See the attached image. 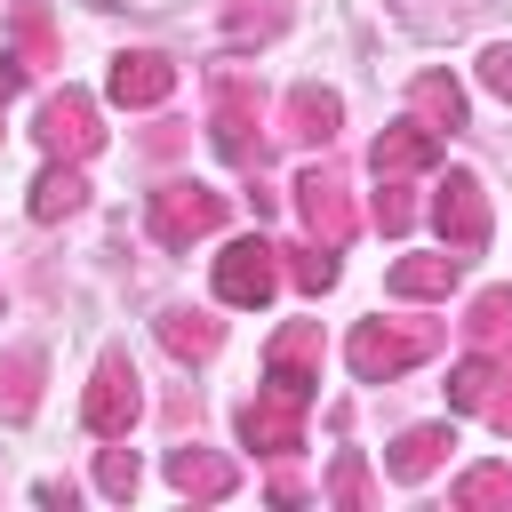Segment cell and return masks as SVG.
I'll use <instances>...</instances> for the list:
<instances>
[{
  "mask_svg": "<svg viewBox=\"0 0 512 512\" xmlns=\"http://www.w3.org/2000/svg\"><path fill=\"white\" fill-rule=\"evenodd\" d=\"M496 496H512V472H496V464H488V472H472V480L456 488V504H496Z\"/></svg>",
  "mask_w": 512,
  "mask_h": 512,
  "instance_id": "d4e9b609",
  "label": "cell"
},
{
  "mask_svg": "<svg viewBox=\"0 0 512 512\" xmlns=\"http://www.w3.org/2000/svg\"><path fill=\"white\" fill-rule=\"evenodd\" d=\"M408 96H416V112H424V128H440V136H448L456 120H464V88H456L448 72H424V80H416Z\"/></svg>",
  "mask_w": 512,
  "mask_h": 512,
  "instance_id": "2e32d148",
  "label": "cell"
},
{
  "mask_svg": "<svg viewBox=\"0 0 512 512\" xmlns=\"http://www.w3.org/2000/svg\"><path fill=\"white\" fill-rule=\"evenodd\" d=\"M40 144H48V152H64V160H88V152L104 144V128H96V104H88L80 88L48 96V104H40Z\"/></svg>",
  "mask_w": 512,
  "mask_h": 512,
  "instance_id": "52a82bcc",
  "label": "cell"
},
{
  "mask_svg": "<svg viewBox=\"0 0 512 512\" xmlns=\"http://www.w3.org/2000/svg\"><path fill=\"white\" fill-rule=\"evenodd\" d=\"M136 408H144V392H136V368L112 352V360H96V384H88V400H80V416H88V432L96 440H120L128 424H136Z\"/></svg>",
  "mask_w": 512,
  "mask_h": 512,
  "instance_id": "277c9868",
  "label": "cell"
},
{
  "mask_svg": "<svg viewBox=\"0 0 512 512\" xmlns=\"http://www.w3.org/2000/svg\"><path fill=\"white\" fill-rule=\"evenodd\" d=\"M440 448H448V424H416V432H400L392 472H400V480H424V472L440 464Z\"/></svg>",
  "mask_w": 512,
  "mask_h": 512,
  "instance_id": "ac0fdd59",
  "label": "cell"
},
{
  "mask_svg": "<svg viewBox=\"0 0 512 512\" xmlns=\"http://www.w3.org/2000/svg\"><path fill=\"white\" fill-rule=\"evenodd\" d=\"M432 352V328H384V320H360L352 328V344H344V360H352V376L360 384H392L408 360H424Z\"/></svg>",
  "mask_w": 512,
  "mask_h": 512,
  "instance_id": "6da1fadb",
  "label": "cell"
},
{
  "mask_svg": "<svg viewBox=\"0 0 512 512\" xmlns=\"http://www.w3.org/2000/svg\"><path fill=\"white\" fill-rule=\"evenodd\" d=\"M296 208H304V224H312L320 248H344V240L360 232V216H352V200H344V184H336L328 168H304V176H296Z\"/></svg>",
  "mask_w": 512,
  "mask_h": 512,
  "instance_id": "8992f818",
  "label": "cell"
},
{
  "mask_svg": "<svg viewBox=\"0 0 512 512\" xmlns=\"http://www.w3.org/2000/svg\"><path fill=\"white\" fill-rule=\"evenodd\" d=\"M160 344H168L176 360H200V352H216V320H200V312H168V320H160Z\"/></svg>",
  "mask_w": 512,
  "mask_h": 512,
  "instance_id": "d6986e66",
  "label": "cell"
},
{
  "mask_svg": "<svg viewBox=\"0 0 512 512\" xmlns=\"http://www.w3.org/2000/svg\"><path fill=\"white\" fill-rule=\"evenodd\" d=\"M16 88H24V56H16V48H0V104H8Z\"/></svg>",
  "mask_w": 512,
  "mask_h": 512,
  "instance_id": "4316f807",
  "label": "cell"
},
{
  "mask_svg": "<svg viewBox=\"0 0 512 512\" xmlns=\"http://www.w3.org/2000/svg\"><path fill=\"white\" fill-rule=\"evenodd\" d=\"M336 120H344V104H336L328 88H296V96H288V136L328 144V136H336Z\"/></svg>",
  "mask_w": 512,
  "mask_h": 512,
  "instance_id": "9a60e30c",
  "label": "cell"
},
{
  "mask_svg": "<svg viewBox=\"0 0 512 512\" xmlns=\"http://www.w3.org/2000/svg\"><path fill=\"white\" fill-rule=\"evenodd\" d=\"M480 80H488L496 96H512V48H488V56H480Z\"/></svg>",
  "mask_w": 512,
  "mask_h": 512,
  "instance_id": "484cf974",
  "label": "cell"
},
{
  "mask_svg": "<svg viewBox=\"0 0 512 512\" xmlns=\"http://www.w3.org/2000/svg\"><path fill=\"white\" fill-rule=\"evenodd\" d=\"M32 376H40V352H8V368H0V416L8 424L32 416Z\"/></svg>",
  "mask_w": 512,
  "mask_h": 512,
  "instance_id": "44dd1931",
  "label": "cell"
},
{
  "mask_svg": "<svg viewBox=\"0 0 512 512\" xmlns=\"http://www.w3.org/2000/svg\"><path fill=\"white\" fill-rule=\"evenodd\" d=\"M168 88H176V64H168V56H152V48H136V56H120V64H112V104H128V112L160 104Z\"/></svg>",
  "mask_w": 512,
  "mask_h": 512,
  "instance_id": "30bf717a",
  "label": "cell"
},
{
  "mask_svg": "<svg viewBox=\"0 0 512 512\" xmlns=\"http://www.w3.org/2000/svg\"><path fill=\"white\" fill-rule=\"evenodd\" d=\"M488 392H496V360H488V352H472V360L448 376V408H464V416H472V408H488Z\"/></svg>",
  "mask_w": 512,
  "mask_h": 512,
  "instance_id": "ffe728a7",
  "label": "cell"
},
{
  "mask_svg": "<svg viewBox=\"0 0 512 512\" xmlns=\"http://www.w3.org/2000/svg\"><path fill=\"white\" fill-rule=\"evenodd\" d=\"M496 432H512V376H504V392H488V408H480Z\"/></svg>",
  "mask_w": 512,
  "mask_h": 512,
  "instance_id": "83f0119b",
  "label": "cell"
},
{
  "mask_svg": "<svg viewBox=\"0 0 512 512\" xmlns=\"http://www.w3.org/2000/svg\"><path fill=\"white\" fill-rule=\"evenodd\" d=\"M288 272H296V288H312V296H320V288L336 280V248H296V264H288Z\"/></svg>",
  "mask_w": 512,
  "mask_h": 512,
  "instance_id": "7402d4cb",
  "label": "cell"
},
{
  "mask_svg": "<svg viewBox=\"0 0 512 512\" xmlns=\"http://www.w3.org/2000/svg\"><path fill=\"white\" fill-rule=\"evenodd\" d=\"M464 336H472V352L504 360V352H512V288H488V296H472V320H464Z\"/></svg>",
  "mask_w": 512,
  "mask_h": 512,
  "instance_id": "7c38bea8",
  "label": "cell"
},
{
  "mask_svg": "<svg viewBox=\"0 0 512 512\" xmlns=\"http://www.w3.org/2000/svg\"><path fill=\"white\" fill-rule=\"evenodd\" d=\"M456 272H464L456 248H440V256H408V264H392V296H448Z\"/></svg>",
  "mask_w": 512,
  "mask_h": 512,
  "instance_id": "4fadbf2b",
  "label": "cell"
},
{
  "mask_svg": "<svg viewBox=\"0 0 512 512\" xmlns=\"http://www.w3.org/2000/svg\"><path fill=\"white\" fill-rule=\"evenodd\" d=\"M216 224H224V192H208V184H160L152 192V232L168 248H184V240H200Z\"/></svg>",
  "mask_w": 512,
  "mask_h": 512,
  "instance_id": "3957f363",
  "label": "cell"
},
{
  "mask_svg": "<svg viewBox=\"0 0 512 512\" xmlns=\"http://www.w3.org/2000/svg\"><path fill=\"white\" fill-rule=\"evenodd\" d=\"M432 224H440V248L480 256V240H488V192H480L464 168L440 176V184H432Z\"/></svg>",
  "mask_w": 512,
  "mask_h": 512,
  "instance_id": "7a4b0ae2",
  "label": "cell"
},
{
  "mask_svg": "<svg viewBox=\"0 0 512 512\" xmlns=\"http://www.w3.org/2000/svg\"><path fill=\"white\" fill-rule=\"evenodd\" d=\"M376 224H384V232H408V224H416V208H408L400 176H384V192H376Z\"/></svg>",
  "mask_w": 512,
  "mask_h": 512,
  "instance_id": "cb8c5ba5",
  "label": "cell"
},
{
  "mask_svg": "<svg viewBox=\"0 0 512 512\" xmlns=\"http://www.w3.org/2000/svg\"><path fill=\"white\" fill-rule=\"evenodd\" d=\"M96 488H104V496H128V488H136V456H128V448H104V456H96Z\"/></svg>",
  "mask_w": 512,
  "mask_h": 512,
  "instance_id": "603a6c76",
  "label": "cell"
},
{
  "mask_svg": "<svg viewBox=\"0 0 512 512\" xmlns=\"http://www.w3.org/2000/svg\"><path fill=\"white\" fill-rule=\"evenodd\" d=\"M168 480H176L184 496H208V504L232 496V464H224V456H200V448H176V456H168Z\"/></svg>",
  "mask_w": 512,
  "mask_h": 512,
  "instance_id": "5bb4252c",
  "label": "cell"
},
{
  "mask_svg": "<svg viewBox=\"0 0 512 512\" xmlns=\"http://www.w3.org/2000/svg\"><path fill=\"white\" fill-rule=\"evenodd\" d=\"M80 192H88L80 160H72V168H40V184H32V216H40V224H56L64 208H80Z\"/></svg>",
  "mask_w": 512,
  "mask_h": 512,
  "instance_id": "e0dca14e",
  "label": "cell"
},
{
  "mask_svg": "<svg viewBox=\"0 0 512 512\" xmlns=\"http://www.w3.org/2000/svg\"><path fill=\"white\" fill-rule=\"evenodd\" d=\"M432 160H440V128H424V120L376 136V176H416V168H432Z\"/></svg>",
  "mask_w": 512,
  "mask_h": 512,
  "instance_id": "8fae6325",
  "label": "cell"
},
{
  "mask_svg": "<svg viewBox=\"0 0 512 512\" xmlns=\"http://www.w3.org/2000/svg\"><path fill=\"white\" fill-rule=\"evenodd\" d=\"M272 288H280V248L272 240H232L216 256V296L224 304H264Z\"/></svg>",
  "mask_w": 512,
  "mask_h": 512,
  "instance_id": "5b68a950",
  "label": "cell"
},
{
  "mask_svg": "<svg viewBox=\"0 0 512 512\" xmlns=\"http://www.w3.org/2000/svg\"><path fill=\"white\" fill-rule=\"evenodd\" d=\"M240 432H248V448L288 456V448H304V400H288V392H272V384H264V400L240 416Z\"/></svg>",
  "mask_w": 512,
  "mask_h": 512,
  "instance_id": "9c48e42d",
  "label": "cell"
},
{
  "mask_svg": "<svg viewBox=\"0 0 512 512\" xmlns=\"http://www.w3.org/2000/svg\"><path fill=\"white\" fill-rule=\"evenodd\" d=\"M256 120H264V96H256L240 72H224V80H216V144H224L232 160H256V136H248Z\"/></svg>",
  "mask_w": 512,
  "mask_h": 512,
  "instance_id": "ba28073f",
  "label": "cell"
}]
</instances>
